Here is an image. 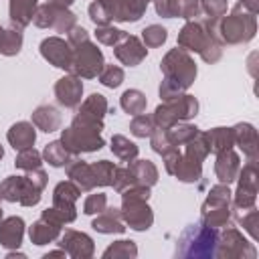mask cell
Masks as SVG:
<instances>
[{
    "label": "cell",
    "mask_w": 259,
    "mask_h": 259,
    "mask_svg": "<svg viewBox=\"0 0 259 259\" xmlns=\"http://www.w3.org/2000/svg\"><path fill=\"white\" fill-rule=\"evenodd\" d=\"M164 73V81L160 83V97L162 101L174 99L182 95L196 77V65L184 49H172L160 63Z\"/></svg>",
    "instance_id": "1"
},
{
    "label": "cell",
    "mask_w": 259,
    "mask_h": 259,
    "mask_svg": "<svg viewBox=\"0 0 259 259\" xmlns=\"http://www.w3.org/2000/svg\"><path fill=\"white\" fill-rule=\"evenodd\" d=\"M47 186V172L42 168L28 170L24 176H8L0 182V198L18 202L22 206H34L40 200V192Z\"/></svg>",
    "instance_id": "2"
},
{
    "label": "cell",
    "mask_w": 259,
    "mask_h": 259,
    "mask_svg": "<svg viewBox=\"0 0 259 259\" xmlns=\"http://www.w3.org/2000/svg\"><path fill=\"white\" fill-rule=\"evenodd\" d=\"M103 130V121L97 119H89L81 113L75 115L73 123L63 130L61 134V144L73 154H81V152H95L103 148V138L99 136Z\"/></svg>",
    "instance_id": "3"
},
{
    "label": "cell",
    "mask_w": 259,
    "mask_h": 259,
    "mask_svg": "<svg viewBox=\"0 0 259 259\" xmlns=\"http://www.w3.org/2000/svg\"><path fill=\"white\" fill-rule=\"evenodd\" d=\"M202 20L212 30V34L219 38V42H227V45L249 42L257 30L255 14H249L237 8H233V12L225 16L223 20H212V18H202Z\"/></svg>",
    "instance_id": "4"
},
{
    "label": "cell",
    "mask_w": 259,
    "mask_h": 259,
    "mask_svg": "<svg viewBox=\"0 0 259 259\" xmlns=\"http://www.w3.org/2000/svg\"><path fill=\"white\" fill-rule=\"evenodd\" d=\"M178 45L184 51H194L202 57L204 63H217L223 55L219 38L206 26L204 20H190L178 32Z\"/></svg>",
    "instance_id": "5"
},
{
    "label": "cell",
    "mask_w": 259,
    "mask_h": 259,
    "mask_svg": "<svg viewBox=\"0 0 259 259\" xmlns=\"http://www.w3.org/2000/svg\"><path fill=\"white\" fill-rule=\"evenodd\" d=\"M217 239H219V231L204 225L202 221L188 225L176 241V257H188V259L214 257Z\"/></svg>",
    "instance_id": "6"
},
{
    "label": "cell",
    "mask_w": 259,
    "mask_h": 259,
    "mask_svg": "<svg viewBox=\"0 0 259 259\" xmlns=\"http://www.w3.org/2000/svg\"><path fill=\"white\" fill-rule=\"evenodd\" d=\"M231 190H229V184H223L219 182L217 186L210 188L206 200L202 202V208H200V217H202V223L212 227V229H219V227H227L229 221H231Z\"/></svg>",
    "instance_id": "7"
},
{
    "label": "cell",
    "mask_w": 259,
    "mask_h": 259,
    "mask_svg": "<svg viewBox=\"0 0 259 259\" xmlns=\"http://www.w3.org/2000/svg\"><path fill=\"white\" fill-rule=\"evenodd\" d=\"M196 111H198V101L192 95L182 93V95L168 99L162 105H158L152 117H154V123L158 127H170L178 121H186V119L194 117Z\"/></svg>",
    "instance_id": "8"
},
{
    "label": "cell",
    "mask_w": 259,
    "mask_h": 259,
    "mask_svg": "<svg viewBox=\"0 0 259 259\" xmlns=\"http://www.w3.org/2000/svg\"><path fill=\"white\" fill-rule=\"evenodd\" d=\"M103 55L97 49V45H93L91 40L79 45L73 49V61H71V75L83 77V79H93L99 75V71L103 69Z\"/></svg>",
    "instance_id": "9"
},
{
    "label": "cell",
    "mask_w": 259,
    "mask_h": 259,
    "mask_svg": "<svg viewBox=\"0 0 259 259\" xmlns=\"http://www.w3.org/2000/svg\"><path fill=\"white\" fill-rule=\"evenodd\" d=\"M75 14L69 12L65 6H59L55 2L40 4L32 16V22L38 28H53L57 32H69L75 26Z\"/></svg>",
    "instance_id": "10"
},
{
    "label": "cell",
    "mask_w": 259,
    "mask_h": 259,
    "mask_svg": "<svg viewBox=\"0 0 259 259\" xmlns=\"http://www.w3.org/2000/svg\"><path fill=\"white\" fill-rule=\"evenodd\" d=\"M229 227V225H227ZM257 255L253 243H249L237 229L229 227L225 229L223 235H219L217 239V249H214V257H227V259H253Z\"/></svg>",
    "instance_id": "11"
},
{
    "label": "cell",
    "mask_w": 259,
    "mask_h": 259,
    "mask_svg": "<svg viewBox=\"0 0 259 259\" xmlns=\"http://www.w3.org/2000/svg\"><path fill=\"white\" fill-rule=\"evenodd\" d=\"M79 196H81V188L73 180H63L55 186V190H53V210L61 217V221L65 225L73 223L77 219L75 202H77Z\"/></svg>",
    "instance_id": "12"
},
{
    "label": "cell",
    "mask_w": 259,
    "mask_h": 259,
    "mask_svg": "<svg viewBox=\"0 0 259 259\" xmlns=\"http://www.w3.org/2000/svg\"><path fill=\"white\" fill-rule=\"evenodd\" d=\"M121 219L130 229L134 231H148L154 223V212L148 206V200L134 198V196H121Z\"/></svg>",
    "instance_id": "13"
},
{
    "label": "cell",
    "mask_w": 259,
    "mask_h": 259,
    "mask_svg": "<svg viewBox=\"0 0 259 259\" xmlns=\"http://www.w3.org/2000/svg\"><path fill=\"white\" fill-rule=\"evenodd\" d=\"M239 186L233 196V208H251L257 198V162H247L239 174Z\"/></svg>",
    "instance_id": "14"
},
{
    "label": "cell",
    "mask_w": 259,
    "mask_h": 259,
    "mask_svg": "<svg viewBox=\"0 0 259 259\" xmlns=\"http://www.w3.org/2000/svg\"><path fill=\"white\" fill-rule=\"evenodd\" d=\"M59 247L65 249V253L73 259H89L95 253V245L93 239L81 231H73L67 229L63 235H59Z\"/></svg>",
    "instance_id": "15"
},
{
    "label": "cell",
    "mask_w": 259,
    "mask_h": 259,
    "mask_svg": "<svg viewBox=\"0 0 259 259\" xmlns=\"http://www.w3.org/2000/svg\"><path fill=\"white\" fill-rule=\"evenodd\" d=\"M113 53H115L117 61L123 63L125 67H136V65H140L146 59L148 49H146V45L138 36L123 32L121 38L113 45Z\"/></svg>",
    "instance_id": "16"
},
{
    "label": "cell",
    "mask_w": 259,
    "mask_h": 259,
    "mask_svg": "<svg viewBox=\"0 0 259 259\" xmlns=\"http://www.w3.org/2000/svg\"><path fill=\"white\" fill-rule=\"evenodd\" d=\"M111 20L119 22H136L146 12V6L150 0H99Z\"/></svg>",
    "instance_id": "17"
},
{
    "label": "cell",
    "mask_w": 259,
    "mask_h": 259,
    "mask_svg": "<svg viewBox=\"0 0 259 259\" xmlns=\"http://www.w3.org/2000/svg\"><path fill=\"white\" fill-rule=\"evenodd\" d=\"M40 55L57 69H69L73 61V49L61 36H49L40 42Z\"/></svg>",
    "instance_id": "18"
},
{
    "label": "cell",
    "mask_w": 259,
    "mask_h": 259,
    "mask_svg": "<svg viewBox=\"0 0 259 259\" xmlns=\"http://www.w3.org/2000/svg\"><path fill=\"white\" fill-rule=\"evenodd\" d=\"M83 95V83L77 75H65L55 83V97L63 107H77L81 103Z\"/></svg>",
    "instance_id": "19"
},
{
    "label": "cell",
    "mask_w": 259,
    "mask_h": 259,
    "mask_svg": "<svg viewBox=\"0 0 259 259\" xmlns=\"http://www.w3.org/2000/svg\"><path fill=\"white\" fill-rule=\"evenodd\" d=\"M156 12L164 18H196L200 16V0H156Z\"/></svg>",
    "instance_id": "20"
},
{
    "label": "cell",
    "mask_w": 259,
    "mask_h": 259,
    "mask_svg": "<svg viewBox=\"0 0 259 259\" xmlns=\"http://www.w3.org/2000/svg\"><path fill=\"white\" fill-rule=\"evenodd\" d=\"M239 170H241V160H239V156L233 152V148H229V150L217 154L214 174H217L219 182H223V184H231L233 180H237Z\"/></svg>",
    "instance_id": "21"
},
{
    "label": "cell",
    "mask_w": 259,
    "mask_h": 259,
    "mask_svg": "<svg viewBox=\"0 0 259 259\" xmlns=\"http://www.w3.org/2000/svg\"><path fill=\"white\" fill-rule=\"evenodd\" d=\"M233 130V140L247 156V160L257 162V130L251 123H237Z\"/></svg>",
    "instance_id": "22"
},
{
    "label": "cell",
    "mask_w": 259,
    "mask_h": 259,
    "mask_svg": "<svg viewBox=\"0 0 259 259\" xmlns=\"http://www.w3.org/2000/svg\"><path fill=\"white\" fill-rule=\"evenodd\" d=\"M24 237V221L20 217H8L0 221V245L6 249H18Z\"/></svg>",
    "instance_id": "23"
},
{
    "label": "cell",
    "mask_w": 259,
    "mask_h": 259,
    "mask_svg": "<svg viewBox=\"0 0 259 259\" xmlns=\"http://www.w3.org/2000/svg\"><path fill=\"white\" fill-rule=\"evenodd\" d=\"M91 227H93L97 233H103V235L123 233V231H125L123 219H121V210H119V208H113V206H105V208L93 219Z\"/></svg>",
    "instance_id": "24"
},
{
    "label": "cell",
    "mask_w": 259,
    "mask_h": 259,
    "mask_svg": "<svg viewBox=\"0 0 259 259\" xmlns=\"http://www.w3.org/2000/svg\"><path fill=\"white\" fill-rule=\"evenodd\" d=\"M6 138H8V144H10L16 152H20V150H26V148H32V146H34L36 132H34V125H32V123H28V121H18V123H14V125L8 130Z\"/></svg>",
    "instance_id": "25"
},
{
    "label": "cell",
    "mask_w": 259,
    "mask_h": 259,
    "mask_svg": "<svg viewBox=\"0 0 259 259\" xmlns=\"http://www.w3.org/2000/svg\"><path fill=\"white\" fill-rule=\"evenodd\" d=\"M28 235H30V241L34 245H49V243L59 239L61 225H57V223H53L40 214V219L36 223H32V227L28 229Z\"/></svg>",
    "instance_id": "26"
},
{
    "label": "cell",
    "mask_w": 259,
    "mask_h": 259,
    "mask_svg": "<svg viewBox=\"0 0 259 259\" xmlns=\"http://www.w3.org/2000/svg\"><path fill=\"white\" fill-rule=\"evenodd\" d=\"M38 8V0H10V22L16 28H24L32 22V16Z\"/></svg>",
    "instance_id": "27"
},
{
    "label": "cell",
    "mask_w": 259,
    "mask_h": 259,
    "mask_svg": "<svg viewBox=\"0 0 259 259\" xmlns=\"http://www.w3.org/2000/svg\"><path fill=\"white\" fill-rule=\"evenodd\" d=\"M32 125H36L38 130L51 134V132H57L61 127V113L57 107L53 105H38L34 111H32Z\"/></svg>",
    "instance_id": "28"
},
{
    "label": "cell",
    "mask_w": 259,
    "mask_h": 259,
    "mask_svg": "<svg viewBox=\"0 0 259 259\" xmlns=\"http://www.w3.org/2000/svg\"><path fill=\"white\" fill-rule=\"evenodd\" d=\"M67 176L81 188V190H93L95 188V182H93V172H91V166L79 158H73L69 164H67Z\"/></svg>",
    "instance_id": "29"
},
{
    "label": "cell",
    "mask_w": 259,
    "mask_h": 259,
    "mask_svg": "<svg viewBox=\"0 0 259 259\" xmlns=\"http://www.w3.org/2000/svg\"><path fill=\"white\" fill-rule=\"evenodd\" d=\"M127 168H130V172L134 174L136 184L154 186V184L158 182V168H156L154 162H150V160H132Z\"/></svg>",
    "instance_id": "30"
},
{
    "label": "cell",
    "mask_w": 259,
    "mask_h": 259,
    "mask_svg": "<svg viewBox=\"0 0 259 259\" xmlns=\"http://www.w3.org/2000/svg\"><path fill=\"white\" fill-rule=\"evenodd\" d=\"M174 176L180 180V182H196L200 176H202V162L186 156V154H180V160H178V166L174 170Z\"/></svg>",
    "instance_id": "31"
},
{
    "label": "cell",
    "mask_w": 259,
    "mask_h": 259,
    "mask_svg": "<svg viewBox=\"0 0 259 259\" xmlns=\"http://www.w3.org/2000/svg\"><path fill=\"white\" fill-rule=\"evenodd\" d=\"M204 138H206V144H208V150L212 154H219V152H225L229 148H233L235 140H233V130L231 127H214L210 132H204Z\"/></svg>",
    "instance_id": "32"
},
{
    "label": "cell",
    "mask_w": 259,
    "mask_h": 259,
    "mask_svg": "<svg viewBox=\"0 0 259 259\" xmlns=\"http://www.w3.org/2000/svg\"><path fill=\"white\" fill-rule=\"evenodd\" d=\"M109 111V105H107V99L101 95V93H91L79 107V113L85 115V117H91V119H99L103 121L105 113Z\"/></svg>",
    "instance_id": "33"
},
{
    "label": "cell",
    "mask_w": 259,
    "mask_h": 259,
    "mask_svg": "<svg viewBox=\"0 0 259 259\" xmlns=\"http://www.w3.org/2000/svg\"><path fill=\"white\" fill-rule=\"evenodd\" d=\"M42 158H45L51 166L61 168V166H67L75 156H73L61 142H51V144L45 146V150H42Z\"/></svg>",
    "instance_id": "34"
},
{
    "label": "cell",
    "mask_w": 259,
    "mask_h": 259,
    "mask_svg": "<svg viewBox=\"0 0 259 259\" xmlns=\"http://www.w3.org/2000/svg\"><path fill=\"white\" fill-rule=\"evenodd\" d=\"M166 134H168V140L172 146H184L198 134V127L192 123H186V121H178V123L166 127Z\"/></svg>",
    "instance_id": "35"
},
{
    "label": "cell",
    "mask_w": 259,
    "mask_h": 259,
    "mask_svg": "<svg viewBox=\"0 0 259 259\" xmlns=\"http://www.w3.org/2000/svg\"><path fill=\"white\" fill-rule=\"evenodd\" d=\"M119 103H121L123 111H127L130 115H138V113L146 111V103L148 101H146V95L140 89H127V91H123Z\"/></svg>",
    "instance_id": "36"
},
{
    "label": "cell",
    "mask_w": 259,
    "mask_h": 259,
    "mask_svg": "<svg viewBox=\"0 0 259 259\" xmlns=\"http://www.w3.org/2000/svg\"><path fill=\"white\" fill-rule=\"evenodd\" d=\"M111 152H113L121 162H132V160H136V156H138V146H136L134 142H130L125 136L115 134V136L111 138Z\"/></svg>",
    "instance_id": "37"
},
{
    "label": "cell",
    "mask_w": 259,
    "mask_h": 259,
    "mask_svg": "<svg viewBox=\"0 0 259 259\" xmlns=\"http://www.w3.org/2000/svg\"><path fill=\"white\" fill-rule=\"evenodd\" d=\"M22 47V32L20 28L12 26V28H4L2 36H0V53L6 55V57H12V55H18Z\"/></svg>",
    "instance_id": "38"
},
{
    "label": "cell",
    "mask_w": 259,
    "mask_h": 259,
    "mask_svg": "<svg viewBox=\"0 0 259 259\" xmlns=\"http://www.w3.org/2000/svg\"><path fill=\"white\" fill-rule=\"evenodd\" d=\"M89 166H91V172H93V182H95V186H111V182H113V172H115L113 162H109V160H99V162H93V164H89Z\"/></svg>",
    "instance_id": "39"
},
{
    "label": "cell",
    "mask_w": 259,
    "mask_h": 259,
    "mask_svg": "<svg viewBox=\"0 0 259 259\" xmlns=\"http://www.w3.org/2000/svg\"><path fill=\"white\" fill-rule=\"evenodd\" d=\"M235 219L237 223L251 235V239H257V223H259V212L255 206L251 208H235Z\"/></svg>",
    "instance_id": "40"
},
{
    "label": "cell",
    "mask_w": 259,
    "mask_h": 259,
    "mask_svg": "<svg viewBox=\"0 0 259 259\" xmlns=\"http://www.w3.org/2000/svg\"><path fill=\"white\" fill-rule=\"evenodd\" d=\"M42 164V154H38L34 148H26V150H20L16 160H14V166L28 172V170H34V168H40Z\"/></svg>",
    "instance_id": "41"
},
{
    "label": "cell",
    "mask_w": 259,
    "mask_h": 259,
    "mask_svg": "<svg viewBox=\"0 0 259 259\" xmlns=\"http://www.w3.org/2000/svg\"><path fill=\"white\" fill-rule=\"evenodd\" d=\"M168 38V30L160 24H150L142 30V40L146 45V49H154V47H162L164 40Z\"/></svg>",
    "instance_id": "42"
},
{
    "label": "cell",
    "mask_w": 259,
    "mask_h": 259,
    "mask_svg": "<svg viewBox=\"0 0 259 259\" xmlns=\"http://www.w3.org/2000/svg\"><path fill=\"white\" fill-rule=\"evenodd\" d=\"M138 255V247L134 241H113V245H109L103 251L105 259H117V257H136Z\"/></svg>",
    "instance_id": "43"
},
{
    "label": "cell",
    "mask_w": 259,
    "mask_h": 259,
    "mask_svg": "<svg viewBox=\"0 0 259 259\" xmlns=\"http://www.w3.org/2000/svg\"><path fill=\"white\" fill-rule=\"evenodd\" d=\"M154 127H156L154 117H152V115H146V113L134 115V119H132V123H130V132H132L136 138H150V134H152Z\"/></svg>",
    "instance_id": "44"
},
{
    "label": "cell",
    "mask_w": 259,
    "mask_h": 259,
    "mask_svg": "<svg viewBox=\"0 0 259 259\" xmlns=\"http://www.w3.org/2000/svg\"><path fill=\"white\" fill-rule=\"evenodd\" d=\"M97 77H99V81H101L105 87L115 89V87H119L121 81H123V69L117 67V65H103V69L99 71Z\"/></svg>",
    "instance_id": "45"
},
{
    "label": "cell",
    "mask_w": 259,
    "mask_h": 259,
    "mask_svg": "<svg viewBox=\"0 0 259 259\" xmlns=\"http://www.w3.org/2000/svg\"><path fill=\"white\" fill-rule=\"evenodd\" d=\"M200 12L204 14V18L219 20L227 12V0H202L200 2Z\"/></svg>",
    "instance_id": "46"
},
{
    "label": "cell",
    "mask_w": 259,
    "mask_h": 259,
    "mask_svg": "<svg viewBox=\"0 0 259 259\" xmlns=\"http://www.w3.org/2000/svg\"><path fill=\"white\" fill-rule=\"evenodd\" d=\"M107 206V196L103 192H93L85 198L83 202V212L85 214H99Z\"/></svg>",
    "instance_id": "47"
},
{
    "label": "cell",
    "mask_w": 259,
    "mask_h": 259,
    "mask_svg": "<svg viewBox=\"0 0 259 259\" xmlns=\"http://www.w3.org/2000/svg\"><path fill=\"white\" fill-rule=\"evenodd\" d=\"M121 34H123V30L113 28V26H109V24L97 26V30H95V38H97L101 45H107V47H113V45L121 38Z\"/></svg>",
    "instance_id": "48"
},
{
    "label": "cell",
    "mask_w": 259,
    "mask_h": 259,
    "mask_svg": "<svg viewBox=\"0 0 259 259\" xmlns=\"http://www.w3.org/2000/svg\"><path fill=\"white\" fill-rule=\"evenodd\" d=\"M150 144H152V150L158 152V154H164L168 148H172L170 140H168V134H166V127H154L152 134H150Z\"/></svg>",
    "instance_id": "49"
},
{
    "label": "cell",
    "mask_w": 259,
    "mask_h": 259,
    "mask_svg": "<svg viewBox=\"0 0 259 259\" xmlns=\"http://www.w3.org/2000/svg\"><path fill=\"white\" fill-rule=\"evenodd\" d=\"M132 184H136V180H134V174L130 172V168H127V166H123V168H117V166H115L111 186H113L117 192H123V190L130 188Z\"/></svg>",
    "instance_id": "50"
},
{
    "label": "cell",
    "mask_w": 259,
    "mask_h": 259,
    "mask_svg": "<svg viewBox=\"0 0 259 259\" xmlns=\"http://www.w3.org/2000/svg\"><path fill=\"white\" fill-rule=\"evenodd\" d=\"M89 18H91L97 26H105V24H109V22H111V16L107 14L105 6H103L99 0L91 2V6H89Z\"/></svg>",
    "instance_id": "51"
},
{
    "label": "cell",
    "mask_w": 259,
    "mask_h": 259,
    "mask_svg": "<svg viewBox=\"0 0 259 259\" xmlns=\"http://www.w3.org/2000/svg\"><path fill=\"white\" fill-rule=\"evenodd\" d=\"M87 40H89V32H87L83 26H77V24H75V26L69 30V40H67V42H69L71 47H79V45H83V42H87Z\"/></svg>",
    "instance_id": "52"
},
{
    "label": "cell",
    "mask_w": 259,
    "mask_h": 259,
    "mask_svg": "<svg viewBox=\"0 0 259 259\" xmlns=\"http://www.w3.org/2000/svg\"><path fill=\"white\" fill-rule=\"evenodd\" d=\"M235 8H237V10H243V12H249V14H257L259 2H257V0H239V4H237Z\"/></svg>",
    "instance_id": "53"
},
{
    "label": "cell",
    "mask_w": 259,
    "mask_h": 259,
    "mask_svg": "<svg viewBox=\"0 0 259 259\" xmlns=\"http://www.w3.org/2000/svg\"><path fill=\"white\" fill-rule=\"evenodd\" d=\"M49 257H67V253H65V249H59V251H51L45 255V259H49Z\"/></svg>",
    "instance_id": "54"
},
{
    "label": "cell",
    "mask_w": 259,
    "mask_h": 259,
    "mask_svg": "<svg viewBox=\"0 0 259 259\" xmlns=\"http://www.w3.org/2000/svg\"><path fill=\"white\" fill-rule=\"evenodd\" d=\"M49 2H55V4H59V6H65V8H67V6H71L75 0H49Z\"/></svg>",
    "instance_id": "55"
},
{
    "label": "cell",
    "mask_w": 259,
    "mask_h": 259,
    "mask_svg": "<svg viewBox=\"0 0 259 259\" xmlns=\"http://www.w3.org/2000/svg\"><path fill=\"white\" fill-rule=\"evenodd\" d=\"M2 156H4V150H2V146H0V158H2Z\"/></svg>",
    "instance_id": "56"
},
{
    "label": "cell",
    "mask_w": 259,
    "mask_h": 259,
    "mask_svg": "<svg viewBox=\"0 0 259 259\" xmlns=\"http://www.w3.org/2000/svg\"><path fill=\"white\" fill-rule=\"evenodd\" d=\"M2 200V198H0ZM0 221H2V206H0Z\"/></svg>",
    "instance_id": "57"
},
{
    "label": "cell",
    "mask_w": 259,
    "mask_h": 259,
    "mask_svg": "<svg viewBox=\"0 0 259 259\" xmlns=\"http://www.w3.org/2000/svg\"><path fill=\"white\" fill-rule=\"evenodd\" d=\"M2 32H4V28H2V26H0V36H2Z\"/></svg>",
    "instance_id": "58"
}]
</instances>
